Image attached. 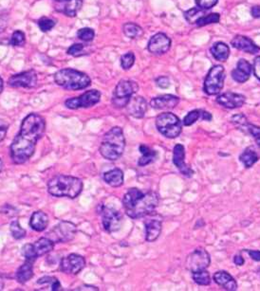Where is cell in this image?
<instances>
[{"label": "cell", "instance_id": "1", "mask_svg": "<svg viewBox=\"0 0 260 291\" xmlns=\"http://www.w3.org/2000/svg\"><path fill=\"white\" fill-rule=\"evenodd\" d=\"M45 129V119L39 114L30 113L23 120L20 131L11 146V158L15 164H23L32 157Z\"/></svg>", "mask_w": 260, "mask_h": 291}, {"label": "cell", "instance_id": "2", "mask_svg": "<svg viewBox=\"0 0 260 291\" xmlns=\"http://www.w3.org/2000/svg\"><path fill=\"white\" fill-rule=\"evenodd\" d=\"M159 204V196L154 192L144 193L137 188L129 190L123 197L126 214L130 218H143L154 213Z\"/></svg>", "mask_w": 260, "mask_h": 291}, {"label": "cell", "instance_id": "3", "mask_svg": "<svg viewBox=\"0 0 260 291\" xmlns=\"http://www.w3.org/2000/svg\"><path fill=\"white\" fill-rule=\"evenodd\" d=\"M48 191L53 196L73 199L82 193L83 181L72 175H55L49 181Z\"/></svg>", "mask_w": 260, "mask_h": 291}, {"label": "cell", "instance_id": "4", "mask_svg": "<svg viewBox=\"0 0 260 291\" xmlns=\"http://www.w3.org/2000/svg\"><path fill=\"white\" fill-rule=\"evenodd\" d=\"M125 148L126 138L124 131L121 127L115 126L104 134L100 146V153L105 160L114 161L123 156Z\"/></svg>", "mask_w": 260, "mask_h": 291}, {"label": "cell", "instance_id": "5", "mask_svg": "<svg viewBox=\"0 0 260 291\" xmlns=\"http://www.w3.org/2000/svg\"><path fill=\"white\" fill-rule=\"evenodd\" d=\"M54 81L59 87L67 90L85 89L91 84L87 74L73 69H64L57 72L54 75Z\"/></svg>", "mask_w": 260, "mask_h": 291}, {"label": "cell", "instance_id": "6", "mask_svg": "<svg viewBox=\"0 0 260 291\" xmlns=\"http://www.w3.org/2000/svg\"><path fill=\"white\" fill-rule=\"evenodd\" d=\"M158 131L167 139H176L182 131V122L180 118L171 112H164L156 118Z\"/></svg>", "mask_w": 260, "mask_h": 291}, {"label": "cell", "instance_id": "7", "mask_svg": "<svg viewBox=\"0 0 260 291\" xmlns=\"http://www.w3.org/2000/svg\"><path fill=\"white\" fill-rule=\"evenodd\" d=\"M225 70L222 66H214L207 74L204 84L203 91L209 95L214 96L218 94L224 87Z\"/></svg>", "mask_w": 260, "mask_h": 291}, {"label": "cell", "instance_id": "8", "mask_svg": "<svg viewBox=\"0 0 260 291\" xmlns=\"http://www.w3.org/2000/svg\"><path fill=\"white\" fill-rule=\"evenodd\" d=\"M139 90V86L136 82L130 80H122L116 86L112 103L117 108L126 107L131 97Z\"/></svg>", "mask_w": 260, "mask_h": 291}, {"label": "cell", "instance_id": "9", "mask_svg": "<svg viewBox=\"0 0 260 291\" xmlns=\"http://www.w3.org/2000/svg\"><path fill=\"white\" fill-rule=\"evenodd\" d=\"M54 247V243L48 237H42L33 244H27L22 248V255L29 261L33 262L38 257L51 252Z\"/></svg>", "mask_w": 260, "mask_h": 291}, {"label": "cell", "instance_id": "10", "mask_svg": "<svg viewBox=\"0 0 260 291\" xmlns=\"http://www.w3.org/2000/svg\"><path fill=\"white\" fill-rule=\"evenodd\" d=\"M77 228L70 221H61L47 234L53 243H67L75 237Z\"/></svg>", "mask_w": 260, "mask_h": 291}, {"label": "cell", "instance_id": "11", "mask_svg": "<svg viewBox=\"0 0 260 291\" xmlns=\"http://www.w3.org/2000/svg\"><path fill=\"white\" fill-rule=\"evenodd\" d=\"M210 264L211 257L209 252L203 247H198L188 255L185 267L189 271L193 273L206 269Z\"/></svg>", "mask_w": 260, "mask_h": 291}, {"label": "cell", "instance_id": "12", "mask_svg": "<svg viewBox=\"0 0 260 291\" xmlns=\"http://www.w3.org/2000/svg\"><path fill=\"white\" fill-rule=\"evenodd\" d=\"M101 93L98 90L92 89L85 92L83 95L75 98H71L65 102V105L69 109L88 108L100 102Z\"/></svg>", "mask_w": 260, "mask_h": 291}, {"label": "cell", "instance_id": "13", "mask_svg": "<svg viewBox=\"0 0 260 291\" xmlns=\"http://www.w3.org/2000/svg\"><path fill=\"white\" fill-rule=\"evenodd\" d=\"M101 217L104 231L107 233H114L120 230L123 223V217L119 211L104 206L102 207Z\"/></svg>", "mask_w": 260, "mask_h": 291}, {"label": "cell", "instance_id": "14", "mask_svg": "<svg viewBox=\"0 0 260 291\" xmlns=\"http://www.w3.org/2000/svg\"><path fill=\"white\" fill-rule=\"evenodd\" d=\"M86 266V260L79 254H70L64 257L60 263V269L67 273L76 275L80 273Z\"/></svg>", "mask_w": 260, "mask_h": 291}, {"label": "cell", "instance_id": "15", "mask_svg": "<svg viewBox=\"0 0 260 291\" xmlns=\"http://www.w3.org/2000/svg\"><path fill=\"white\" fill-rule=\"evenodd\" d=\"M8 84L12 88H34L37 85V74L33 70L18 73L9 79Z\"/></svg>", "mask_w": 260, "mask_h": 291}, {"label": "cell", "instance_id": "16", "mask_svg": "<svg viewBox=\"0 0 260 291\" xmlns=\"http://www.w3.org/2000/svg\"><path fill=\"white\" fill-rule=\"evenodd\" d=\"M170 47H171L170 38L166 34L161 32L153 35L147 45V48L149 52L155 55L164 54L169 50Z\"/></svg>", "mask_w": 260, "mask_h": 291}, {"label": "cell", "instance_id": "17", "mask_svg": "<svg viewBox=\"0 0 260 291\" xmlns=\"http://www.w3.org/2000/svg\"><path fill=\"white\" fill-rule=\"evenodd\" d=\"M173 163L177 169H179V171L184 176L190 177L194 175V171L185 162V148L181 144H178L174 147Z\"/></svg>", "mask_w": 260, "mask_h": 291}, {"label": "cell", "instance_id": "18", "mask_svg": "<svg viewBox=\"0 0 260 291\" xmlns=\"http://www.w3.org/2000/svg\"><path fill=\"white\" fill-rule=\"evenodd\" d=\"M217 103L227 109H235L243 106L246 102V97L242 94L225 92L220 94L217 98Z\"/></svg>", "mask_w": 260, "mask_h": 291}, {"label": "cell", "instance_id": "19", "mask_svg": "<svg viewBox=\"0 0 260 291\" xmlns=\"http://www.w3.org/2000/svg\"><path fill=\"white\" fill-rule=\"evenodd\" d=\"M126 107L130 116L136 119H143L147 110V102L144 97L132 96Z\"/></svg>", "mask_w": 260, "mask_h": 291}, {"label": "cell", "instance_id": "20", "mask_svg": "<svg viewBox=\"0 0 260 291\" xmlns=\"http://www.w3.org/2000/svg\"><path fill=\"white\" fill-rule=\"evenodd\" d=\"M179 102H180L179 97L171 94H166V95L152 98V100L150 101V105L154 109L164 110V109H173L179 104Z\"/></svg>", "mask_w": 260, "mask_h": 291}, {"label": "cell", "instance_id": "21", "mask_svg": "<svg viewBox=\"0 0 260 291\" xmlns=\"http://www.w3.org/2000/svg\"><path fill=\"white\" fill-rule=\"evenodd\" d=\"M231 45L236 49L242 50L250 54H257L260 50L259 46L255 44L250 38L243 35H236L231 41Z\"/></svg>", "mask_w": 260, "mask_h": 291}, {"label": "cell", "instance_id": "22", "mask_svg": "<svg viewBox=\"0 0 260 291\" xmlns=\"http://www.w3.org/2000/svg\"><path fill=\"white\" fill-rule=\"evenodd\" d=\"M251 73L252 66L250 65V63L246 61L245 59H240L236 64V68L232 72V77L235 82L243 84L249 80Z\"/></svg>", "mask_w": 260, "mask_h": 291}, {"label": "cell", "instance_id": "23", "mask_svg": "<svg viewBox=\"0 0 260 291\" xmlns=\"http://www.w3.org/2000/svg\"><path fill=\"white\" fill-rule=\"evenodd\" d=\"M213 279L216 284H217L219 287H221L225 291H235L237 290L236 281L227 271H224V270L217 271L214 274Z\"/></svg>", "mask_w": 260, "mask_h": 291}, {"label": "cell", "instance_id": "24", "mask_svg": "<svg viewBox=\"0 0 260 291\" xmlns=\"http://www.w3.org/2000/svg\"><path fill=\"white\" fill-rule=\"evenodd\" d=\"M162 225L160 220L150 219L145 222V240L147 242H154L159 238L161 233Z\"/></svg>", "mask_w": 260, "mask_h": 291}, {"label": "cell", "instance_id": "25", "mask_svg": "<svg viewBox=\"0 0 260 291\" xmlns=\"http://www.w3.org/2000/svg\"><path fill=\"white\" fill-rule=\"evenodd\" d=\"M49 225V217L42 212L37 211L32 214L29 219V226L35 232H43Z\"/></svg>", "mask_w": 260, "mask_h": 291}, {"label": "cell", "instance_id": "26", "mask_svg": "<svg viewBox=\"0 0 260 291\" xmlns=\"http://www.w3.org/2000/svg\"><path fill=\"white\" fill-rule=\"evenodd\" d=\"M104 182L114 188L121 187L124 184V173L121 169L115 168L112 169L104 175Z\"/></svg>", "mask_w": 260, "mask_h": 291}, {"label": "cell", "instance_id": "27", "mask_svg": "<svg viewBox=\"0 0 260 291\" xmlns=\"http://www.w3.org/2000/svg\"><path fill=\"white\" fill-rule=\"evenodd\" d=\"M259 160H260V155L258 154L257 150L253 146L246 148L242 152V154L239 156V160L247 169L253 167Z\"/></svg>", "mask_w": 260, "mask_h": 291}, {"label": "cell", "instance_id": "28", "mask_svg": "<svg viewBox=\"0 0 260 291\" xmlns=\"http://www.w3.org/2000/svg\"><path fill=\"white\" fill-rule=\"evenodd\" d=\"M62 2L64 3L60 5V8L57 9L58 11L70 17L76 16L83 4V0H65Z\"/></svg>", "mask_w": 260, "mask_h": 291}, {"label": "cell", "instance_id": "29", "mask_svg": "<svg viewBox=\"0 0 260 291\" xmlns=\"http://www.w3.org/2000/svg\"><path fill=\"white\" fill-rule=\"evenodd\" d=\"M139 150L142 154V157L139 159L138 165L141 167H144V166L150 164L151 162L155 161L158 157L157 151L151 149L149 146H145V145H141L139 147Z\"/></svg>", "mask_w": 260, "mask_h": 291}, {"label": "cell", "instance_id": "30", "mask_svg": "<svg viewBox=\"0 0 260 291\" xmlns=\"http://www.w3.org/2000/svg\"><path fill=\"white\" fill-rule=\"evenodd\" d=\"M211 53L219 62H226L230 55V48L223 42H217L212 46Z\"/></svg>", "mask_w": 260, "mask_h": 291}, {"label": "cell", "instance_id": "31", "mask_svg": "<svg viewBox=\"0 0 260 291\" xmlns=\"http://www.w3.org/2000/svg\"><path fill=\"white\" fill-rule=\"evenodd\" d=\"M33 276V267L32 262L27 260L16 271V280L20 284H26Z\"/></svg>", "mask_w": 260, "mask_h": 291}, {"label": "cell", "instance_id": "32", "mask_svg": "<svg viewBox=\"0 0 260 291\" xmlns=\"http://www.w3.org/2000/svg\"><path fill=\"white\" fill-rule=\"evenodd\" d=\"M123 30L125 35L130 39H136L138 37H141L144 34V30L139 25L131 22L125 24Z\"/></svg>", "mask_w": 260, "mask_h": 291}, {"label": "cell", "instance_id": "33", "mask_svg": "<svg viewBox=\"0 0 260 291\" xmlns=\"http://www.w3.org/2000/svg\"><path fill=\"white\" fill-rule=\"evenodd\" d=\"M205 11L206 10H203L200 7H195L187 11L184 14V17L190 24H196L200 18H202L203 16L206 15Z\"/></svg>", "mask_w": 260, "mask_h": 291}, {"label": "cell", "instance_id": "34", "mask_svg": "<svg viewBox=\"0 0 260 291\" xmlns=\"http://www.w3.org/2000/svg\"><path fill=\"white\" fill-rule=\"evenodd\" d=\"M192 278H193L194 282L199 286L206 287L211 284V277H210L209 272L206 271V269L198 271V272H193Z\"/></svg>", "mask_w": 260, "mask_h": 291}, {"label": "cell", "instance_id": "35", "mask_svg": "<svg viewBox=\"0 0 260 291\" xmlns=\"http://www.w3.org/2000/svg\"><path fill=\"white\" fill-rule=\"evenodd\" d=\"M219 19H220V16L218 14H209V15H205L203 16L202 18H200L196 25L198 27H204V26H207V25H210V24H215V23H218L219 22Z\"/></svg>", "mask_w": 260, "mask_h": 291}, {"label": "cell", "instance_id": "36", "mask_svg": "<svg viewBox=\"0 0 260 291\" xmlns=\"http://www.w3.org/2000/svg\"><path fill=\"white\" fill-rule=\"evenodd\" d=\"M202 112H203L202 109H195L190 111L183 119V121H182L183 125L191 126L192 124H194L197 121L202 119Z\"/></svg>", "mask_w": 260, "mask_h": 291}, {"label": "cell", "instance_id": "37", "mask_svg": "<svg viewBox=\"0 0 260 291\" xmlns=\"http://www.w3.org/2000/svg\"><path fill=\"white\" fill-rule=\"evenodd\" d=\"M10 230H11L13 237L16 240H20V239L24 238L25 235H26V231L20 226V224H19V222L17 220H14L11 223Z\"/></svg>", "mask_w": 260, "mask_h": 291}, {"label": "cell", "instance_id": "38", "mask_svg": "<svg viewBox=\"0 0 260 291\" xmlns=\"http://www.w3.org/2000/svg\"><path fill=\"white\" fill-rule=\"evenodd\" d=\"M231 121L238 129H240V130L244 129V131L247 133V126L249 124V121L244 115L237 114L232 118Z\"/></svg>", "mask_w": 260, "mask_h": 291}, {"label": "cell", "instance_id": "39", "mask_svg": "<svg viewBox=\"0 0 260 291\" xmlns=\"http://www.w3.org/2000/svg\"><path fill=\"white\" fill-rule=\"evenodd\" d=\"M77 36L79 39H81L84 42H90L93 40L95 36L94 30L90 28H83L79 29L77 32Z\"/></svg>", "mask_w": 260, "mask_h": 291}, {"label": "cell", "instance_id": "40", "mask_svg": "<svg viewBox=\"0 0 260 291\" xmlns=\"http://www.w3.org/2000/svg\"><path fill=\"white\" fill-rule=\"evenodd\" d=\"M25 43H26V37L24 32L21 30H15L12 34L11 45L15 47H23Z\"/></svg>", "mask_w": 260, "mask_h": 291}, {"label": "cell", "instance_id": "41", "mask_svg": "<svg viewBox=\"0 0 260 291\" xmlns=\"http://www.w3.org/2000/svg\"><path fill=\"white\" fill-rule=\"evenodd\" d=\"M135 63V55L133 52H128L121 57V66L125 71H129Z\"/></svg>", "mask_w": 260, "mask_h": 291}, {"label": "cell", "instance_id": "42", "mask_svg": "<svg viewBox=\"0 0 260 291\" xmlns=\"http://www.w3.org/2000/svg\"><path fill=\"white\" fill-rule=\"evenodd\" d=\"M37 284H38V285L50 284V286H51V291H59V290L61 289V285H60L59 281H58L55 277H43V278H41V279L38 280Z\"/></svg>", "mask_w": 260, "mask_h": 291}, {"label": "cell", "instance_id": "43", "mask_svg": "<svg viewBox=\"0 0 260 291\" xmlns=\"http://www.w3.org/2000/svg\"><path fill=\"white\" fill-rule=\"evenodd\" d=\"M38 26L43 32H47V31H50L51 29L55 26V21L53 19H51L49 17L44 16V17L39 19Z\"/></svg>", "mask_w": 260, "mask_h": 291}, {"label": "cell", "instance_id": "44", "mask_svg": "<svg viewBox=\"0 0 260 291\" xmlns=\"http://www.w3.org/2000/svg\"><path fill=\"white\" fill-rule=\"evenodd\" d=\"M247 133L254 138V140L256 141V144L260 148V126L249 123L247 126Z\"/></svg>", "mask_w": 260, "mask_h": 291}, {"label": "cell", "instance_id": "45", "mask_svg": "<svg viewBox=\"0 0 260 291\" xmlns=\"http://www.w3.org/2000/svg\"><path fill=\"white\" fill-rule=\"evenodd\" d=\"M83 50H84V45L82 44H73V46H71L67 51V53L69 55H72L74 57H78L80 55H82L83 53Z\"/></svg>", "mask_w": 260, "mask_h": 291}, {"label": "cell", "instance_id": "46", "mask_svg": "<svg viewBox=\"0 0 260 291\" xmlns=\"http://www.w3.org/2000/svg\"><path fill=\"white\" fill-rule=\"evenodd\" d=\"M198 7L203 10H210L214 6H216L218 0H195Z\"/></svg>", "mask_w": 260, "mask_h": 291}, {"label": "cell", "instance_id": "47", "mask_svg": "<svg viewBox=\"0 0 260 291\" xmlns=\"http://www.w3.org/2000/svg\"><path fill=\"white\" fill-rule=\"evenodd\" d=\"M156 84L160 88H167L170 87V80L166 76H160L156 79Z\"/></svg>", "mask_w": 260, "mask_h": 291}, {"label": "cell", "instance_id": "48", "mask_svg": "<svg viewBox=\"0 0 260 291\" xmlns=\"http://www.w3.org/2000/svg\"><path fill=\"white\" fill-rule=\"evenodd\" d=\"M8 129H9V123L4 120L0 119V142H2L6 138Z\"/></svg>", "mask_w": 260, "mask_h": 291}, {"label": "cell", "instance_id": "49", "mask_svg": "<svg viewBox=\"0 0 260 291\" xmlns=\"http://www.w3.org/2000/svg\"><path fill=\"white\" fill-rule=\"evenodd\" d=\"M252 70L254 72L255 76L260 81V56H258V57H256V59H255Z\"/></svg>", "mask_w": 260, "mask_h": 291}, {"label": "cell", "instance_id": "50", "mask_svg": "<svg viewBox=\"0 0 260 291\" xmlns=\"http://www.w3.org/2000/svg\"><path fill=\"white\" fill-rule=\"evenodd\" d=\"M248 253H249L250 257H251L254 261L260 262V250H252V249H249V250H248Z\"/></svg>", "mask_w": 260, "mask_h": 291}, {"label": "cell", "instance_id": "51", "mask_svg": "<svg viewBox=\"0 0 260 291\" xmlns=\"http://www.w3.org/2000/svg\"><path fill=\"white\" fill-rule=\"evenodd\" d=\"M234 263L236 265V266H243L244 265V258L240 255V254H236L234 258Z\"/></svg>", "mask_w": 260, "mask_h": 291}, {"label": "cell", "instance_id": "52", "mask_svg": "<svg viewBox=\"0 0 260 291\" xmlns=\"http://www.w3.org/2000/svg\"><path fill=\"white\" fill-rule=\"evenodd\" d=\"M251 14H252V16L255 18H260V6L253 7Z\"/></svg>", "mask_w": 260, "mask_h": 291}, {"label": "cell", "instance_id": "53", "mask_svg": "<svg viewBox=\"0 0 260 291\" xmlns=\"http://www.w3.org/2000/svg\"><path fill=\"white\" fill-rule=\"evenodd\" d=\"M212 119H213V117H212V114L210 112L203 110V112H202V120L203 121H212Z\"/></svg>", "mask_w": 260, "mask_h": 291}, {"label": "cell", "instance_id": "54", "mask_svg": "<svg viewBox=\"0 0 260 291\" xmlns=\"http://www.w3.org/2000/svg\"><path fill=\"white\" fill-rule=\"evenodd\" d=\"M3 87H4L3 80H2V79H1V77H0V94H1V92L3 91Z\"/></svg>", "mask_w": 260, "mask_h": 291}, {"label": "cell", "instance_id": "55", "mask_svg": "<svg viewBox=\"0 0 260 291\" xmlns=\"http://www.w3.org/2000/svg\"><path fill=\"white\" fill-rule=\"evenodd\" d=\"M2 167H3V163H2V160H0V172L2 171Z\"/></svg>", "mask_w": 260, "mask_h": 291}, {"label": "cell", "instance_id": "56", "mask_svg": "<svg viewBox=\"0 0 260 291\" xmlns=\"http://www.w3.org/2000/svg\"><path fill=\"white\" fill-rule=\"evenodd\" d=\"M56 1H65V0H56Z\"/></svg>", "mask_w": 260, "mask_h": 291}]
</instances>
